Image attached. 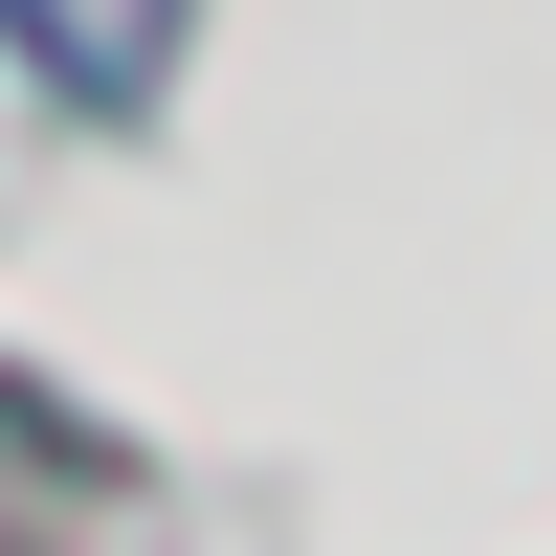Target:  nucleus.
Masks as SVG:
<instances>
[{"instance_id": "nucleus-1", "label": "nucleus", "mask_w": 556, "mask_h": 556, "mask_svg": "<svg viewBox=\"0 0 556 556\" xmlns=\"http://www.w3.org/2000/svg\"><path fill=\"white\" fill-rule=\"evenodd\" d=\"M178 23H201V0H0V45H23V67L67 89V112H156Z\"/></svg>"}]
</instances>
